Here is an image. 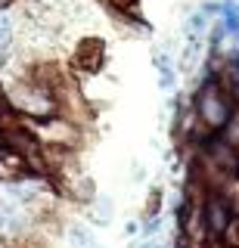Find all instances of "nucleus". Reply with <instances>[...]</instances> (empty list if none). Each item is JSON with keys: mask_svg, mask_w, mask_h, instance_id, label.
I'll return each instance as SVG.
<instances>
[{"mask_svg": "<svg viewBox=\"0 0 239 248\" xmlns=\"http://www.w3.org/2000/svg\"><path fill=\"white\" fill-rule=\"evenodd\" d=\"M233 112H236V99L218 84V78L208 75L205 84L196 93V99H192V115H196V121L205 124L211 134H218V130L227 127V121L233 118Z\"/></svg>", "mask_w": 239, "mask_h": 248, "instance_id": "1", "label": "nucleus"}, {"mask_svg": "<svg viewBox=\"0 0 239 248\" xmlns=\"http://www.w3.org/2000/svg\"><path fill=\"white\" fill-rule=\"evenodd\" d=\"M230 217H233V205H230V199L221 196V192H211V196L205 199V205H202L205 232H208V236H223Z\"/></svg>", "mask_w": 239, "mask_h": 248, "instance_id": "2", "label": "nucleus"}, {"mask_svg": "<svg viewBox=\"0 0 239 248\" xmlns=\"http://www.w3.org/2000/svg\"><path fill=\"white\" fill-rule=\"evenodd\" d=\"M103 59H106V41H99V37H84V41L75 46V68L84 75H94L103 68Z\"/></svg>", "mask_w": 239, "mask_h": 248, "instance_id": "3", "label": "nucleus"}, {"mask_svg": "<svg viewBox=\"0 0 239 248\" xmlns=\"http://www.w3.org/2000/svg\"><path fill=\"white\" fill-rule=\"evenodd\" d=\"M32 170L25 165V155L16 152L13 146H0V180L3 183H16V180H28Z\"/></svg>", "mask_w": 239, "mask_h": 248, "instance_id": "4", "label": "nucleus"}, {"mask_svg": "<svg viewBox=\"0 0 239 248\" xmlns=\"http://www.w3.org/2000/svg\"><path fill=\"white\" fill-rule=\"evenodd\" d=\"M221 25H223V34H239V6L230 3V0L221 6Z\"/></svg>", "mask_w": 239, "mask_h": 248, "instance_id": "5", "label": "nucleus"}, {"mask_svg": "<svg viewBox=\"0 0 239 248\" xmlns=\"http://www.w3.org/2000/svg\"><path fill=\"white\" fill-rule=\"evenodd\" d=\"M68 239H72L75 248H94V236H90L87 227H81V223H75V227H68Z\"/></svg>", "mask_w": 239, "mask_h": 248, "instance_id": "6", "label": "nucleus"}, {"mask_svg": "<svg viewBox=\"0 0 239 248\" xmlns=\"http://www.w3.org/2000/svg\"><path fill=\"white\" fill-rule=\"evenodd\" d=\"M208 28V13L205 10H199V13H192L190 16V37H196V34H202V31Z\"/></svg>", "mask_w": 239, "mask_h": 248, "instance_id": "7", "label": "nucleus"}, {"mask_svg": "<svg viewBox=\"0 0 239 248\" xmlns=\"http://www.w3.org/2000/svg\"><path fill=\"white\" fill-rule=\"evenodd\" d=\"M174 84H177L174 68H161V72H159V87L165 90V93H171V90H174Z\"/></svg>", "mask_w": 239, "mask_h": 248, "instance_id": "8", "label": "nucleus"}, {"mask_svg": "<svg viewBox=\"0 0 239 248\" xmlns=\"http://www.w3.org/2000/svg\"><path fill=\"white\" fill-rule=\"evenodd\" d=\"M96 220L99 223H109V217H112V202L109 199H106V196H99V202H96Z\"/></svg>", "mask_w": 239, "mask_h": 248, "instance_id": "9", "label": "nucleus"}, {"mask_svg": "<svg viewBox=\"0 0 239 248\" xmlns=\"http://www.w3.org/2000/svg\"><path fill=\"white\" fill-rule=\"evenodd\" d=\"M159 208H161V192H159V189H152L149 202H146V217H156V214H159Z\"/></svg>", "mask_w": 239, "mask_h": 248, "instance_id": "10", "label": "nucleus"}, {"mask_svg": "<svg viewBox=\"0 0 239 248\" xmlns=\"http://www.w3.org/2000/svg\"><path fill=\"white\" fill-rule=\"evenodd\" d=\"M161 230V217L156 214V217H146V223H143V236L149 239V236H156V232Z\"/></svg>", "mask_w": 239, "mask_h": 248, "instance_id": "11", "label": "nucleus"}, {"mask_svg": "<svg viewBox=\"0 0 239 248\" xmlns=\"http://www.w3.org/2000/svg\"><path fill=\"white\" fill-rule=\"evenodd\" d=\"M156 68H159V72H161V68H174V62H171V56H168L165 50L156 53Z\"/></svg>", "mask_w": 239, "mask_h": 248, "instance_id": "12", "label": "nucleus"}, {"mask_svg": "<svg viewBox=\"0 0 239 248\" xmlns=\"http://www.w3.org/2000/svg\"><path fill=\"white\" fill-rule=\"evenodd\" d=\"M214 248H236V245H214Z\"/></svg>", "mask_w": 239, "mask_h": 248, "instance_id": "13", "label": "nucleus"}]
</instances>
